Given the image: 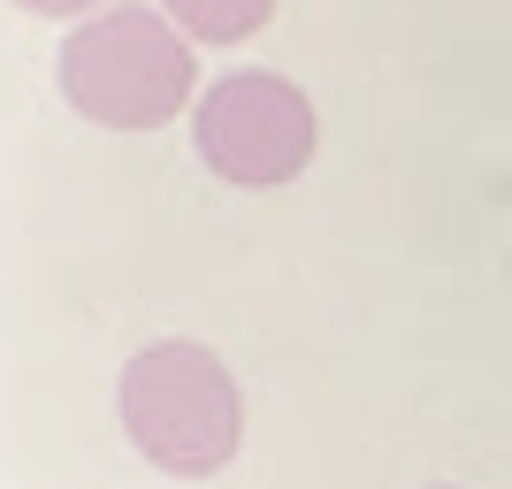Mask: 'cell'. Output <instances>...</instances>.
I'll return each mask as SVG.
<instances>
[{
  "mask_svg": "<svg viewBox=\"0 0 512 489\" xmlns=\"http://www.w3.org/2000/svg\"><path fill=\"white\" fill-rule=\"evenodd\" d=\"M115 413H123V436L161 474H222L245 444L237 375L192 337L146 344L115 383Z\"/></svg>",
  "mask_w": 512,
  "mask_h": 489,
  "instance_id": "1",
  "label": "cell"
},
{
  "mask_svg": "<svg viewBox=\"0 0 512 489\" xmlns=\"http://www.w3.org/2000/svg\"><path fill=\"white\" fill-rule=\"evenodd\" d=\"M192 77V39L161 8H100L62 39V100L100 130L176 123Z\"/></svg>",
  "mask_w": 512,
  "mask_h": 489,
  "instance_id": "2",
  "label": "cell"
},
{
  "mask_svg": "<svg viewBox=\"0 0 512 489\" xmlns=\"http://www.w3.org/2000/svg\"><path fill=\"white\" fill-rule=\"evenodd\" d=\"M192 138H199V161H207L222 184L237 192H276L314 161V100H306L291 77L276 69H237L222 85L199 92L192 107Z\"/></svg>",
  "mask_w": 512,
  "mask_h": 489,
  "instance_id": "3",
  "label": "cell"
},
{
  "mask_svg": "<svg viewBox=\"0 0 512 489\" xmlns=\"http://www.w3.org/2000/svg\"><path fill=\"white\" fill-rule=\"evenodd\" d=\"M161 16L184 31L192 46H237L276 16V0H161Z\"/></svg>",
  "mask_w": 512,
  "mask_h": 489,
  "instance_id": "4",
  "label": "cell"
},
{
  "mask_svg": "<svg viewBox=\"0 0 512 489\" xmlns=\"http://www.w3.org/2000/svg\"><path fill=\"white\" fill-rule=\"evenodd\" d=\"M16 8L23 16H77L85 23V16H100V8H115V0H16Z\"/></svg>",
  "mask_w": 512,
  "mask_h": 489,
  "instance_id": "5",
  "label": "cell"
},
{
  "mask_svg": "<svg viewBox=\"0 0 512 489\" xmlns=\"http://www.w3.org/2000/svg\"><path fill=\"white\" fill-rule=\"evenodd\" d=\"M436 489H451V482H436Z\"/></svg>",
  "mask_w": 512,
  "mask_h": 489,
  "instance_id": "6",
  "label": "cell"
}]
</instances>
